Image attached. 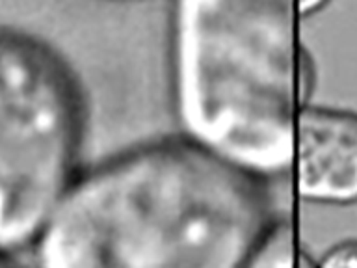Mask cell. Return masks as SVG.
I'll return each instance as SVG.
<instances>
[{
	"label": "cell",
	"instance_id": "cell-1",
	"mask_svg": "<svg viewBox=\"0 0 357 268\" xmlns=\"http://www.w3.org/2000/svg\"><path fill=\"white\" fill-rule=\"evenodd\" d=\"M255 177L188 140L102 162L39 234L38 268H245L270 229Z\"/></svg>",
	"mask_w": 357,
	"mask_h": 268
},
{
	"label": "cell",
	"instance_id": "cell-2",
	"mask_svg": "<svg viewBox=\"0 0 357 268\" xmlns=\"http://www.w3.org/2000/svg\"><path fill=\"white\" fill-rule=\"evenodd\" d=\"M296 0H173L175 116L184 136L255 179L294 164L312 64Z\"/></svg>",
	"mask_w": 357,
	"mask_h": 268
},
{
	"label": "cell",
	"instance_id": "cell-3",
	"mask_svg": "<svg viewBox=\"0 0 357 268\" xmlns=\"http://www.w3.org/2000/svg\"><path fill=\"white\" fill-rule=\"evenodd\" d=\"M82 95L49 45L0 28V255L39 239L75 183Z\"/></svg>",
	"mask_w": 357,
	"mask_h": 268
},
{
	"label": "cell",
	"instance_id": "cell-4",
	"mask_svg": "<svg viewBox=\"0 0 357 268\" xmlns=\"http://www.w3.org/2000/svg\"><path fill=\"white\" fill-rule=\"evenodd\" d=\"M298 192L326 205L357 203V112L303 105L296 117Z\"/></svg>",
	"mask_w": 357,
	"mask_h": 268
},
{
	"label": "cell",
	"instance_id": "cell-5",
	"mask_svg": "<svg viewBox=\"0 0 357 268\" xmlns=\"http://www.w3.org/2000/svg\"><path fill=\"white\" fill-rule=\"evenodd\" d=\"M245 268H317L307 251L296 248L289 222H275L261 240Z\"/></svg>",
	"mask_w": 357,
	"mask_h": 268
},
{
	"label": "cell",
	"instance_id": "cell-6",
	"mask_svg": "<svg viewBox=\"0 0 357 268\" xmlns=\"http://www.w3.org/2000/svg\"><path fill=\"white\" fill-rule=\"evenodd\" d=\"M317 268H357V239L340 240L317 262Z\"/></svg>",
	"mask_w": 357,
	"mask_h": 268
},
{
	"label": "cell",
	"instance_id": "cell-7",
	"mask_svg": "<svg viewBox=\"0 0 357 268\" xmlns=\"http://www.w3.org/2000/svg\"><path fill=\"white\" fill-rule=\"evenodd\" d=\"M328 2L329 0H296V8L301 17H309L318 13Z\"/></svg>",
	"mask_w": 357,
	"mask_h": 268
},
{
	"label": "cell",
	"instance_id": "cell-8",
	"mask_svg": "<svg viewBox=\"0 0 357 268\" xmlns=\"http://www.w3.org/2000/svg\"><path fill=\"white\" fill-rule=\"evenodd\" d=\"M0 268H17V267H13V265H10V262L6 261L4 257L0 255Z\"/></svg>",
	"mask_w": 357,
	"mask_h": 268
}]
</instances>
